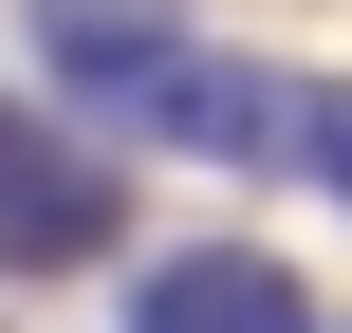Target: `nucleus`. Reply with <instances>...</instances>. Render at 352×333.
I'll return each instance as SVG.
<instances>
[{"mask_svg": "<svg viewBox=\"0 0 352 333\" xmlns=\"http://www.w3.org/2000/svg\"><path fill=\"white\" fill-rule=\"evenodd\" d=\"M56 111H93L111 148H204V167H316V74L297 56H223L167 0H19Z\"/></svg>", "mask_w": 352, "mask_h": 333, "instance_id": "nucleus-1", "label": "nucleus"}, {"mask_svg": "<svg viewBox=\"0 0 352 333\" xmlns=\"http://www.w3.org/2000/svg\"><path fill=\"white\" fill-rule=\"evenodd\" d=\"M111 222H130L111 148H74L56 111H0V260H93Z\"/></svg>", "mask_w": 352, "mask_h": 333, "instance_id": "nucleus-2", "label": "nucleus"}, {"mask_svg": "<svg viewBox=\"0 0 352 333\" xmlns=\"http://www.w3.org/2000/svg\"><path fill=\"white\" fill-rule=\"evenodd\" d=\"M130 333H316V297L260 260V241H186L130 278Z\"/></svg>", "mask_w": 352, "mask_h": 333, "instance_id": "nucleus-3", "label": "nucleus"}, {"mask_svg": "<svg viewBox=\"0 0 352 333\" xmlns=\"http://www.w3.org/2000/svg\"><path fill=\"white\" fill-rule=\"evenodd\" d=\"M316 167H334V204H352V93H316Z\"/></svg>", "mask_w": 352, "mask_h": 333, "instance_id": "nucleus-4", "label": "nucleus"}]
</instances>
